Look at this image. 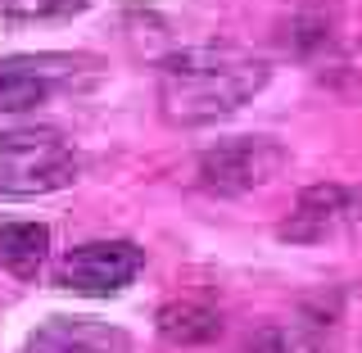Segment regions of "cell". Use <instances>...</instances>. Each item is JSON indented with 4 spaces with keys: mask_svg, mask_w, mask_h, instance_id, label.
Segmentation results:
<instances>
[{
    "mask_svg": "<svg viewBox=\"0 0 362 353\" xmlns=\"http://www.w3.org/2000/svg\"><path fill=\"white\" fill-rule=\"evenodd\" d=\"M82 173L73 141L54 127H14L0 132V195L37 199L68 190Z\"/></svg>",
    "mask_w": 362,
    "mask_h": 353,
    "instance_id": "obj_2",
    "label": "cell"
},
{
    "mask_svg": "<svg viewBox=\"0 0 362 353\" xmlns=\"http://www.w3.org/2000/svg\"><path fill=\"white\" fill-rule=\"evenodd\" d=\"M158 335L177 349H195L222 335V313L204 299H173L158 308Z\"/></svg>",
    "mask_w": 362,
    "mask_h": 353,
    "instance_id": "obj_8",
    "label": "cell"
},
{
    "mask_svg": "<svg viewBox=\"0 0 362 353\" xmlns=\"http://www.w3.org/2000/svg\"><path fill=\"white\" fill-rule=\"evenodd\" d=\"M90 0H5V14L9 23H59V18H73L82 14Z\"/></svg>",
    "mask_w": 362,
    "mask_h": 353,
    "instance_id": "obj_10",
    "label": "cell"
},
{
    "mask_svg": "<svg viewBox=\"0 0 362 353\" xmlns=\"http://www.w3.org/2000/svg\"><path fill=\"white\" fill-rule=\"evenodd\" d=\"M23 353H132V335L100 317H50L28 335Z\"/></svg>",
    "mask_w": 362,
    "mask_h": 353,
    "instance_id": "obj_7",
    "label": "cell"
},
{
    "mask_svg": "<svg viewBox=\"0 0 362 353\" xmlns=\"http://www.w3.org/2000/svg\"><path fill=\"white\" fill-rule=\"evenodd\" d=\"M145 267V249L132 241H86L54 263V286L73 294H118Z\"/></svg>",
    "mask_w": 362,
    "mask_h": 353,
    "instance_id": "obj_4",
    "label": "cell"
},
{
    "mask_svg": "<svg viewBox=\"0 0 362 353\" xmlns=\"http://www.w3.org/2000/svg\"><path fill=\"white\" fill-rule=\"evenodd\" d=\"M50 258V226L45 222H5L0 226V267L18 281H37Z\"/></svg>",
    "mask_w": 362,
    "mask_h": 353,
    "instance_id": "obj_9",
    "label": "cell"
},
{
    "mask_svg": "<svg viewBox=\"0 0 362 353\" xmlns=\"http://www.w3.org/2000/svg\"><path fill=\"white\" fill-rule=\"evenodd\" d=\"M362 218V195L339 181H317V186L299 190L290 218L276 226V236L286 245H322L335 241L339 231H349Z\"/></svg>",
    "mask_w": 362,
    "mask_h": 353,
    "instance_id": "obj_6",
    "label": "cell"
},
{
    "mask_svg": "<svg viewBox=\"0 0 362 353\" xmlns=\"http://www.w3.org/2000/svg\"><path fill=\"white\" fill-rule=\"evenodd\" d=\"M95 68L86 54H14L0 59V113H28L59 86H73Z\"/></svg>",
    "mask_w": 362,
    "mask_h": 353,
    "instance_id": "obj_5",
    "label": "cell"
},
{
    "mask_svg": "<svg viewBox=\"0 0 362 353\" xmlns=\"http://www.w3.org/2000/svg\"><path fill=\"white\" fill-rule=\"evenodd\" d=\"M249 353H299V340L290 331H281V326H267V331L249 345Z\"/></svg>",
    "mask_w": 362,
    "mask_h": 353,
    "instance_id": "obj_11",
    "label": "cell"
},
{
    "mask_svg": "<svg viewBox=\"0 0 362 353\" xmlns=\"http://www.w3.org/2000/svg\"><path fill=\"white\" fill-rule=\"evenodd\" d=\"M286 163V145L272 136H231L195 158V186L209 195H249V190L267 186L272 177H281Z\"/></svg>",
    "mask_w": 362,
    "mask_h": 353,
    "instance_id": "obj_3",
    "label": "cell"
},
{
    "mask_svg": "<svg viewBox=\"0 0 362 353\" xmlns=\"http://www.w3.org/2000/svg\"><path fill=\"white\" fill-rule=\"evenodd\" d=\"M272 64L240 45H195L158 68V113L173 127H209L245 109L267 86Z\"/></svg>",
    "mask_w": 362,
    "mask_h": 353,
    "instance_id": "obj_1",
    "label": "cell"
}]
</instances>
